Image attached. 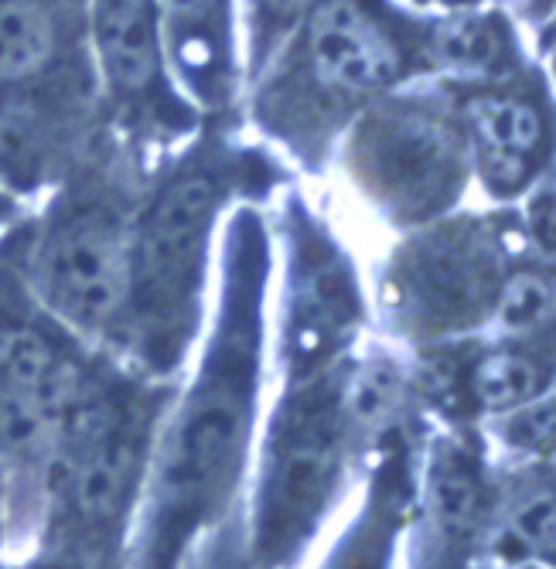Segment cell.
Returning a JSON list of instances; mask_svg holds the SVG:
<instances>
[{
    "label": "cell",
    "mask_w": 556,
    "mask_h": 569,
    "mask_svg": "<svg viewBox=\"0 0 556 569\" xmlns=\"http://www.w3.org/2000/svg\"><path fill=\"white\" fill-rule=\"evenodd\" d=\"M171 392V382L143 379L113 355L96 369L44 478L38 526L56 566L117 569L127 559L150 447Z\"/></svg>",
    "instance_id": "277c9868"
},
{
    "label": "cell",
    "mask_w": 556,
    "mask_h": 569,
    "mask_svg": "<svg viewBox=\"0 0 556 569\" xmlns=\"http://www.w3.org/2000/svg\"><path fill=\"white\" fill-rule=\"evenodd\" d=\"M267 161L219 137L181 147L150 171L130 232V283L117 361L175 382L201 338L219 236L239 201H267Z\"/></svg>",
    "instance_id": "7a4b0ae2"
},
{
    "label": "cell",
    "mask_w": 556,
    "mask_h": 569,
    "mask_svg": "<svg viewBox=\"0 0 556 569\" xmlns=\"http://www.w3.org/2000/svg\"><path fill=\"white\" fill-rule=\"evenodd\" d=\"M348 171L399 222H420L447 204L461 164L450 130L420 107L369 110L345 143Z\"/></svg>",
    "instance_id": "30bf717a"
},
{
    "label": "cell",
    "mask_w": 556,
    "mask_h": 569,
    "mask_svg": "<svg viewBox=\"0 0 556 569\" xmlns=\"http://www.w3.org/2000/svg\"><path fill=\"white\" fill-rule=\"evenodd\" d=\"M86 38L96 79L117 107L137 153H155L185 140L198 117L175 92L158 28V0H89Z\"/></svg>",
    "instance_id": "9c48e42d"
},
{
    "label": "cell",
    "mask_w": 556,
    "mask_h": 569,
    "mask_svg": "<svg viewBox=\"0 0 556 569\" xmlns=\"http://www.w3.org/2000/svg\"><path fill=\"white\" fill-rule=\"evenodd\" d=\"M437 51L454 66L485 72V69H495L502 62L505 41H502V31L492 21L468 18V21H458V24H450L447 31H440Z\"/></svg>",
    "instance_id": "d6986e66"
},
{
    "label": "cell",
    "mask_w": 556,
    "mask_h": 569,
    "mask_svg": "<svg viewBox=\"0 0 556 569\" xmlns=\"http://www.w3.org/2000/svg\"><path fill=\"white\" fill-rule=\"evenodd\" d=\"M492 549L505 562L556 566V478H539L516 488L495 522Z\"/></svg>",
    "instance_id": "9a60e30c"
},
{
    "label": "cell",
    "mask_w": 556,
    "mask_h": 569,
    "mask_svg": "<svg viewBox=\"0 0 556 569\" xmlns=\"http://www.w3.org/2000/svg\"><path fill=\"white\" fill-rule=\"evenodd\" d=\"M345 379L335 369L290 379L270 412L249 505V559L257 569L290 566L338 491L351 423Z\"/></svg>",
    "instance_id": "52a82bcc"
},
{
    "label": "cell",
    "mask_w": 556,
    "mask_h": 569,
    "mask_svg": "<svg viewBox=\"0 0 556 569\" xmlns=\"http://www.w3.org/2000/svg\"><path fill=\"white\" fill-rule=\"evenodd\" d=\"M529 226H533V236L539 242V249L556 260V194H539L529 209Z\"/></svg>",
    "instance_id": "44dd1931"
},
{
    "label": "cell",
    "mask_w": 556,
    "mask_h": 569,
    "mask_svg": "<svg viewBox=\"0 0 556 569\" xmlns=\"http://www.w3.org/2000/svg\"><path fill=\"white\" fill-rule=\"evenodd\" d=\"M553 300H556L553 277H546L539 270H523L505 283V293L498 300V318L505 328L523 331V328H533L536 321H543Z\"/></svg>",
    "instance_id": "ffe728a7"
},
{
    "label": "cell",
    "mask_w": 556,
    "mask_h": 569,
    "mask_svg": "<svg viewBox=\"0 0 556 569\" xmlns=\"http://www.w3.org/2000/svg\"><path fill=\"white\" fill-rule=\"evenodd\" d=\"M274 219L239 201L222 222L209 318L185 386L171 392L150 447L127 542L130 569H188L242 495L264 417L274 310Z\"/></svg>",
    "instance_id": "6da1fadb"
},
{
    "label": "cell",
    "mask_w": 556,
    "mask_h": 569,
    "mask_svg": "<svg viewBox=\"0 0 556 569\" xmlns=\"http://www.w3.org/2000/svg\"><path fill=\"white\" fill-rule=\"evenodd\" d=\"M103 358L38 303L0 232V481L14 532L38 526L48 463Z\"/></svg>",
    "instance_id": "5b68a950"
},
{
    "label": "cell",
    "mask_w": 556,
    "mask_h": 569,
    "mask_svg": "<svg viewBox=\"0 0 556 569\" xmlns=\"http://www.w3.org/2000/svg\"><path fill=\"white\" fill-rule=\"evenodd\" d=\"M150 171L130 150H82L41 204L11 226L18 267L52 318L92 348L120 355L130 232Z\"/></svg>",
    "instance_id": "3957f363"
},
{
    "label": "cell",
    "mask_w": 556,
    "mask_h": 569,
    "mask_svg": "<svg viewBox=\"0 0 556 569\" xmlns=\"http://www.w3.org/2000/svg\"><path fill=\"white\" fill-rule=\"evenodd\" d=\"M274 277L280 280V361L290 379H308L325 369L348 341L359 297L356 280L338 246L300 198H287L274 222Z\"/></svg>",
    "instance_id": "ba28073f"
},
{
    "label": "cell",
    "mask_w": 556,
    "mask_h": 569,
    "mask_svg": "<svg viewBox=\"0 0 556 569\" xmlns=\"http://www.w3.org/2000/svg\"><path fill=\"white\" fill-rule=\"evenodd\" d=\"M407 62V38L373 0H318L252 76L260 127L308 158L321 113L376 99Z\"/></svg>",
    "instance_id": "8992f818"
},
{
    "label": "cell",
    "mask_w": 556,
    "mask_h": 569,
    "mask_svg": "<svg viewBox=\"0 0 556 569\" xmlns=\"http://www.w3.org/2000/svg\"><path fill=\"white\" fill-rule=\"evenodd\" d=\"M478 267L461 232H430L403 249L389 267V307L417 331L461 325L475 303Z\"/></svg>",
    "instance_id": "7c38bea8"
},
{
    "label": "cell",
    "mask_w": 556,
    "mask_h": 569,
    "mask_svg": "<svg viewBox=\"0 0 556 569\" xmlns=\"http://www.w3.org/2000/svg\"><path fill=\"white\" fill-rule=\"evenodd\" d=\"M62 0H0V102L31 99L66 56Z\"/></svg>",
    "instance_id": "4fadbf2b"
},
{
    "label": "cell",
    "mask_w": 556,
    "mask_h": 569,
    "mask_svg": "<svg viewBox=\"0 0 556 569\" xmlns=\"http://www.w3.org/2000/svg\"><path fill=\"white\" fill-rule=\"evenodd\" d=\"M549 376H553V358L533 348H502L478 361L468 389L481 409L516 412L546 392Z\"/></svg>",
    "instance_id": "2e32d148"
},
{
    "label": "cell",
    "mask_w": 556,
    "mask_h": 569,
    "mask_svg": "<svg viewBox=\"0 0 556 569\" xmlns=\"http://www.w3.org/2000/svg\"><path fill=\"white\" fill-rule=\"evenodd\" d=\"M427 491H430L437 526L450 532H468L481 519L485 485H481L475 457H468L461 447H440L434 453Z\"/></svg>",
    "instance_id": "e0dca14e"
},
{
    "label": "cell",
    "mask_w": 556,
    "mask_h": 569,
    "mask_svg": "<svg viewBox=\"0 0 556 569\" xmlns=\"http://www.w3.org/2000/svg\"><path fill=\"white\" fill-rule=\"evenodd\" d=\"M236 0H158L165 69L191 113L222 117L239 89Z\"/></svg>",
    "instance_id": "8fae6325"
},
{
    "label": "cell",
    "mask_w": 556,
    "mask_h": 569,
    "mask_svg": "<svg viewBox=\"0 0 556 569\" xmlns=\"http://www.w3.org/2000/svg\"><path fill=\"white\" fill-rule=\"evenodd\" d=\"M318 0H246L249 11V79L257 76L274 51L294 34V28L308 18Z\"/></svg>",
    "instance_id": "ac0fdd59"
},
{
    "label": "cell",
    "mask_w": 556,
    "mask_h": 569,
    "mask_svg": "<svg viewBox=\"0 0 556 569\" xmlns=\"http://www.w3.org/2000/svg\"><path fill=\"white\" fill-rule=\"evenodd\" d=\"M468 127L481 153V171L495 191L519 188L543 143V120L533 102L509 92H481L468 102Z\"/></svg>",
    "instance_id": "5bb4252c"
}]
</instances>
